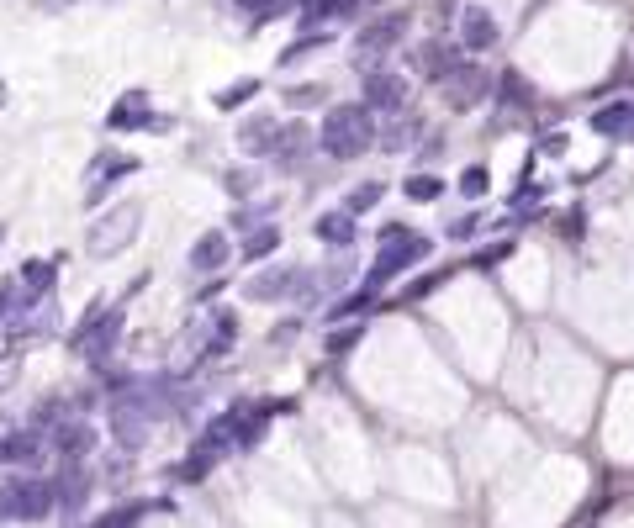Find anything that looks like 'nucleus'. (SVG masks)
<instances>
[{
	"label": "nucleus",
	"mask_w": 634,
	"mask_h": 528,
	"mask_svg": "<svg viewBox=\"0 0 634 528\" xmlns=\"http://www.w3.org/2000/svg\"><path fill=\"white\" fill-rule=\"evenodd\" d=\"M381 138V122L365 101H339L323 111V127H317V154L333 159V164H349V159H365Z\"/></svg>",
	"instance_id": "nucleus-1"
},
{
	"label": "nucleus",
	"mask_w": 634,
	"mask_h": 528,
	"mask_svg": "<svg viewBox=\"0 0 634 528\" xmlns=\"http://www.w3.org/2000/svg\"><path fill=\"white\" fill-rule=\"evenodd\" d=\"M122 328H127V296L122 301H96V307L69 328V354H80L85 365H106L122 344Z\"/></svg>",
	"instance_id": "nucleus-2"
},
{
	"label": "nucleus",
	"mask_w": 634,
	"mask_h": 528,
	"mask_svg": "<svg viewBox=\"0 0 634 528\" xmlns=\"http://www.w3.org/2000/svg\"><path fill=\"white\" fill-rule=\"evenodd\" d=\"M312 296H323V286H317V270H307V264H259L244 280L249 307H281V301H312Z\"/></svg>",
	"instance_id": "nucleus-3"
},
{
	"label": "nucleus",
	"mask_w": 634,
	"mask_h": 528,
	"mask_svg": "<svg viewBox=\"0 0 634 528\" xmlns=\"http://www.w3.org/2000/svg\"><path fill=\"white\" fill-rule=\"evenodd\" d=\"M428 254H434V243H428L423 233L402 228V222H386V228L376 233V264H370L365 286H370V291L391 286V280H397V275H407L413 264H423Z\"/></svg>",
	"instance_id": "nucleus-4"
},
{
	"label": "nucleus",
	"mask_w": 634,
	"mask_h": 528,
	"mask_svg": "<svg viewBox=\"0 0 634 528\" xmlns=\"http://www.w3.org/2000/svg\"><path fill=\"white\" fill-rule=\"evenodd\" d=\"M143 233V201H117V206H106V212L96 222H85V254L90 259H117L127 254L138 243Z\"/></svg>",
	"instance_id": "nucleus-5"
},
{
	"label": "nucleus",
	"mask_w": 634,
	"mask_h": 528,
	"mask_svg": "<svg viewBox=\"0 0 634 528\" xmlns=\"http://www.w3.org/2000/svg\"><path fill=\"white\" fill-rule=\"evenodd\" d=\"M59 507V481L53 476H11L0 486V518L11 523H43Z\"/></svg>",
	"instance_id": "nucleus-6"
},
{
	"label": "nucleus",
	"mask_w": 634,
	"mask_h": 528,
	"mask_svg": "<svg viewBox=\"0 0 634 528\" xmlns=\"http://www.w3.org/2000/svg\"><path fill=\"white\" fill-rule=\"evenodd\" d=\"M138 169H143V164H138L133 154H117V148H96V159H90V169H85V212H101L106 196L117 191L127 175H138Z\"/></svg>",
	"instance_id": "nucleus-7"
},
{
	"label": "nucleus",
	"mask_w": 634,
	"mask_h": 528,
	"mask_svg": "<svg viewBox=\"0 0 634 528\" xmlns=\"http://www.w3.org/2000/svg\"><path fill=\"white\" fill-rule=\"evenodd\" d=\"M402 37H407V11H386L354 32V59H360V69H376V59H386Z\"/></svg>",
	"instance_id": "nucleus-8"
},
{
	"label": "nucleus",
	"mask_w": 634,
	"mask_h": 528,
	"mask_svg": "<svg viewBox=\"0 0 634 528\" xmlns=\"http://www.w3.org/2000/svg\"><path fill=\"white\" fill-rule=\"evenodd\" d=\"M159 127V111H154V96H148V90H122L117 101L106 106V132H127V138H133V132H154Z\"/></svg>",
	"instance_id": "nucleus-9"
},
{
	"label": "nucleus",
	"mask_w": 634,
	"mask_h": 528,
	"mask_svg": "<svg viewBox=\"0 0 634 528\" xmlns=\"http://www.w3.org/2000/svg\"><path fill=\"white\" fill-rule=\"evenodd\" d=\"M233 143H238V154L254 159V164L275 159V143H281V117H275V111H249V117L238 122Z\"/></svg>",
	"instance_id": "nucleus-10"
},
{
	"label": "nucleus",
	"mask_w": 634,
	"mask_h": 528,
	"mask_svg": "<svg viewBox=\"0 0 634 528\" xmlns=\"http://www.w3.org/2000/svg\"><path fill=\"white\" fill-rule=\"evenodd\" d=\"M365 106L370 111H376V117L386 122V117H402V111H407V80H402V74L397 69H365Z\"/></svg>",
	"instance_id": "nucleus-11"
},
{
	"label": "nucleus",
	"mask_w": 634,
	"mask_h": 528,
	"mask_svg": "<svg viewBox=\"0 0 634 528\" xmlns=\"http://www.w3.org/2000/svg\"><path fill=\"white\" fill-rule=\"evenodd\" d=\"M233 233L228 228H207L196 243H191V254H185V264H191V275H222L233 264Z\"/></svg>",
	"instance_id": "nucleus-12"
},
{
	"label": "nucleus",
	"mask_w": 634,
	"mask_h": 528,
	"mask_svg": "<svg viewBox=\"0 0 634 528\" xmlns=\"http://www.w3.org/2000/svg\"><path fill=\"white\" fill-rule=\"evenodd\" d=\"M487 90H492V74L465 59L450 80H444V101H450V111H471V106L487 101Z\"/></svg>",
	"instance_id": "nucleus-13"
},
{
	"label": "nucleus",
	"mask_w": 634,
	"mask_h": 528,
	"mask_svg": "<svg viewBox=\"0 0 634 528\" xmlns=\"http://www.w3.org/2000/svg\"><path fill=\"white\" fill-rule=\"evenodd\" d=\"M407 64H413V69L423 74V80L444 85V80H450V74L465 64V48H460V43H439V37H434V43H423V48L407 53Z\"/></svg>",
	"instance_id": "nucleus-14"
},
{
	"label": "nucleus",
	"mask_w": 634,
	"mask_h": 528,
	"mask_svg": "<svg viewBox=\"0 0 634 528\" xmlns=\"http://www.w3.org/2000/svg\"><path fill=\"white\" fill-rule=\"evenodd\" d=\"M48 449H59L64 460H80V455L96 449V428H90L85 418H64V423L48 428Z\"/></svg>",
	"instance_id": "nucleus-15"
},
{
	"label": "nucleus",
	"mask_w": 634,
	"mask_h": 528,
	"mask_svg": "<svg viewBox=\"0 0 634 528\" xmlns=\"http://www.w3.org/2000/svg\"><path fill=\"white\" fill-rule=\"evenodd\" d=\"M312 148H317V132H312L302 117H296V122H281V143H275V159H270V164L296 169V164L312 154Z\"/></svg>",
	"instance_id": "nucleus-16"
},
{
	"label": "nucleus",
	"mask_w": 634,
	"mask_h": 528,
	"mask_svg": "<svg viewBox=\"0 0 634 528\" xmlns=\"http://www.w3.org/2000/svg\"><path fill=\"white\" fill-rule=\"evenodd\" d=\"M497 37H502V27L481 6H465L460 11V48L465 53H487V48H497Z\"/></svg>",
	"instance_id": "nucleus-17"
},
{
	"label": "nucleus",
	"mask_w": 634,
	"mask_h": 528,
	"mask_svg": "<svg viewBox=\"0 0 634 528\" xmlns=\"http://www.w3.org/2000/svg\"><path fill=\"white\" fill-rule=\"evenodd\" d=\"M418 138H423V117H418V111H402V117H386L381 122L376 148H381V154H407Z\"/></svg>",
	"instance_id": "nucleus-18"
},
{
	"label": "nucleus",
	"mask_w": 634,
	"mask_h": 528,
	"mask_svg": "<svg viewBox=\"0 0 634 528\" xmlns=\"http://www.w3.org/2000/svg\"><path fill=\"white\" fill-rule=\"evenodd\" d=\"M312 238L328 243V249H349V243L360 238V222H354V212H344V206H333V212H323L312 222Z\"/></svg>",
	"instance_id": "nucleus-19"
},
{
	"label": "nucleus",
	"mask_w": 634,
	"mask_h": 528,
	"mask_svg": "<svg viewBox=\"0 0 634 528\" xmlns=\"http://www.w3.org/2000/svg\"><path fill=\"white\" fill-rule=\"evenodd\" d=\"M16 286H22V301L53 296V286H59V259H27L22 275H16Z\"/></svg>",
	"instance_id": "nucleus-20"
},
{
	"label": "nucleus",
	"mask_w": 634,
	"mask_h": 528,
	"mask_svg": "<svg viewBox=\"0 0 634 528\" xmlns=\"http://www.w3.org/2000/svg\"><path fill=\"white\" fill-rule=\"evenodd\" d=\"M48 433L37 428H16V433H0V465H32L37 455H43Z\"/></svg>",
	"instance_id": "nucleus-21"
},
{
	"label": "nucleus",
	"mask_w": 634,
	"mask_h": 528,
	"mask_svg": "<svg viewBox=\"0 0 634 528\" xmlns=\"http://www.w3.org/2000/svg\"><path fill=\"white\" fill-rule=\"evenodd\" d=\"M281 222H259V228H249L244 233V243H238V259L244 264H270L275 259V249H281Z\"/></svg>",
	"instance_id": "nucleus-22"
},
{
	"label": "nucleus",
	"mask_w": 634,
	"mask_h": 528,
	"mask_svg": "<svg viewBox=\"0 0 634 528\" xmlns=\"http://www.w3.org/2000/svg\"><path fill=\"white\" fill-rule=\"evenodd\" d=\"M148 423H154V418H148V412H138V407H111V433H117V444L122 449H143L148 444Z\"/></svg>",
	"instance_id": "nucleus-23"
},
{
	"label": "nucleus",
	"mask_w": 634,
	"mask_h": 528,
	"mask_svg": "<svg viewBox=\"0 0 634 528\" xmlns=\"http://www.w3.org/2000/svg\"><path fill=\"white\" fill-rule=\"evenodd\" d=\"M238 344V312L233 307H217L212 312V333H207V349H201V360H222V354H233Z\"/></svg>",
	"instance_id": "nucleus-24"
},
{
	"label": "nucleus",
	"mask_w": 634,
	"mask_h": 528,
	"mask_svg": "<svg viewBox=\"0 0 634 528\" xmlns=\"http://www.w3.org/2000/svg\"><path fill=\"white\" fill-rule=\"evenodd\" d=\"M592 127L603 138H619V143H634V101H613L603 111H592Z\"/></svg>",
	"instance_id": "nucleus-25"
},
{
	"label": "nucleus",
	"mask_w": 634,
	"mask_h": 528,
	"mask_svg": "<svg viewBox=\"0 0 634 528\" xmlns=\"http://www.w3.org/2000/svg\"><path fill=\"white\" fill-rule=\"evenodd\" d=\"M328 43H333V32H296L291 43H286L281 53H275V69H296V64H307L312 53H323Z\"/></svg>",
	"instance_id": "nucleus-26"
},
{
	"label": "nucleus",
	"mask_w": 634,
	"mask_h": 528,
	"mask_svg": "<svg viewBox=\"0 0 634 528\" xmlns=\"http://www.w3.org/2000/svg\"><path fill=\"white\" fill-rule=\"evenodd\" d=\"M222 191H228V201H254L259 191H265V175H259V164H233L228 175H222Z\"/></svg>",
	"instance_id": "nucleus-27"
},
{
	"label": "nucleus",
	"mask_w": 634,
	"mask_h": 528,
	"mask_svg": "<svg viewBox=\"0 0 634 528\" xmlns=\"http://www.w3.org/2000/svg\"><path fill=\"white\" fill-rule=\"evenodd\" d=\"M370 307H376V291H349V296H339V301H333V307L323 312V323L328 328H339V323H349V317H360V312H370Z\"/></svg>",
	"instance_id": "nucleus-28"
},
{
	"label": "nucleus",
	"mask_w": 634,
	"mask_h": 528,
	"mask_svg": "<svg viewBox=\"0 0 634 528\" xmlns=\"http://www.w3.org/2000/svg\"><path fill=\"white\" fill-rule=\"evenodd\" d=\"M259 90H265V80H259V74H244V80L222 85V90H217V96H212V101H217L222 111H244V106H249V101L259 96Z\"/></svg>",
	"instance_id": "nucleus-29"
},
{
	"label": "nucleus",
	"mask_w": 634,
	"mask_h": 528,
	"mask_svg": "<svg viewBox=\"0 0 634 528\" xmlns=\"http://www.w3.org/2000/svg\"><path fill=\"white\" fill-rule=\"evenodd\" d=\"M238 16L249 32H265L275 16H286V0H238Z\"/></svg>",
	"instance_id": "nucleus-30"
},
{
	"label": "nucleus",
	"mask_w": 634,
	"mask_h": 528,
	"mask_svg": "<svg viewBox=\"0 0 634 528\" xmlns=\"http://www.w3.org/2000/svg\"><path fill=\"white\" fill-rule=\"evenodd\" d=\"M53 481H59V507H80V502L90 497V481H85L80 460H69V465H64V476H53Z\"/></svg>",
	"instance_id": "nucleus-31"
},
{
	"label": "nucleus",
	"mask_w": 634,
	"mask_h": 528,
	"mask_svg": "<svg viewBox=\"0 0 634 528\" xmlns=\"http://www.w3.org/2000/svg\"><path fill=\"white\" fill-rule=\"evenodd\" d=\"M381 196H386V180H365V185H354V191L344 196V212L365 217V212H376V206H381Z\"/></svg>",
	"instance_id": "nucleus-32"
},
{
	"label": "nucleus",
	"mask_w": 634,
	"mask_h": 528,
	"mask_svg": "<svg viewBox=\"0 0 634 528\" xmlns=\"http://www.w3.org/2000/svg\"><path fill=\"white\" fill-rule=\"evenodd\" d=\"M402 196H407V201H423V206H428V201H439V196H444V180H439V175H428V169H423V175L402 180Z\"/></svg>",
	"instance_id": "nucleus-33"
},
{
	"label": "nucleus",
	"mask_w": 634,
	"mask_h": 528,
	"mask_svg": "<svg viewBox=\"0 0 634 528\" xmlns=\"http://www.w3.org/2000/svg\"><path fill=\"white\" fill-rule=\"evenodd\" d=\"M286 106H291V111L328 106V85H291V90H286Z\"/></svg>",
	"instance_id": "nucleus-34"
},
{
	"label": "nucleus",
	"mask_w": 634,
	"mask_h": 528,
	"mask_svg": "<svg viewBox=\"0 0 634 528\" xmlns=\"http://www.w3.org/2000/svg\"><path fill=\"white\" fill-rule=\"evenodd\" d=\"M497 90H502V96H497L502 106H529V101H534V90H529L524 80H518V74H502Z\"/></svg>",
	"instance_id": "nucleus-35"
},
{
	"label": "nucleus",
	"mask_w": 634,
	"mask_h": 528,
	"mask_svg": "<svg viewBox=\"0 0 634 528\" xmlns=\"http://www.w3.org/2000/svg\"><path fill=\"white\" fill-rule=\"evenodd\" d=\"M143 513H154V502H133V507H117V513H106V523H96V528H133Z\"/></svg>",
	"instance_id": "nucleus-36"
},
{
	"label": "nucleus",
	"mask_w": 634,
	"mask_h": 528,
	"mask_svg": "<svg viewBox=\"0 0 634 528\" xmlns=\"http://www.w3.org/2000/svg\"><path fill=\"white\" fill-rule=\"evenodd\" d=\"M16 307H22V286H16V280H0V323H11Z\"/></svg>",
	"instance_id": "nucleus-37"
},
{
	"label": "nucleus",
	"mask_w": 634,
	"mask_h": 528,
	"mask_svg": "<svg viewBox=\"0 0 634 528\" xmlns=\"http://www.w3.org/2000/svg\"><path fill=\"white\" fill-rule=\"evenodd\" d=\"M460 196H487V169H481V164H471V169H465V175H460Z\"/></svg>",
	"instance_id": "nucleus-38"
},
{
	"label": "nucleus",
	"mask_w": 634,
	"mask_h": 528,
	"mask_svg": "<svg viewBox=\"0 0 634 528\" xmlns=\"http://www.w3.org/2000/svg\"><path fill=\"white\" fill-rule=\"evenodd\" d=\"M508 254H513V243H492V249H481L471 259V270H497V259H508Z\"/></svg>",
	"instance_id": "nucleus-39"
},
{
	"label": "nucleus",
	"mask_w": 634,
	"mask_h": 528,
	"mask_svg": "<svg viewBox=\"0 0 634 528\" xmlns=\"http://www.w3.org/2000/svg\"><path fill=\"white\" fill-rule=\"evenodd\" d=\"M354 338H360V328H344V333L333 328V333H328V354H333V360H344V354L354 349Z\"/></svg>",
	"instance_id": "nucleus-40"
},
{
	"label": "nucleus",
	"mask_w": 634,
	"mask_h": 528,
	"mask_svg": "<svg viewBox=\"0 0 634 528\" xmlns=\"http://www.w3.org/2000/svg\"><path fill=\"white\" fill-rule=\"evenodd\" d=\"M476 233H481V217H460V222H450V238H455V243L476 238Z\"/></svg>",
	"instance_id": "nucleus-41"
},
{
	"label": "nucleus",
	"mask_w": 634,
	"mask_h": 528,
	"mask_svg": "<svg viewBox=\"0 0 634 528\" xmlns=\"http://www.w3.org/2000/svg\"><path fill=\"white\" fill-rule=\"evenodd\" d=\"M69 6H80V0H32V11H43V16H64Z\"/></svg>",
	"instance_id": "nucleus-42"
},
{
	"label": "nucleus",
	"mask_w": 634,
	"mask_h": 528,
	"mask_svg": "<svg viewBox=\"0 0 634 528\" xmlns=\"http://www.w3.org/2000/svg\"><path fill=\"white\" fill-rule=\"evenodd\" d=\"M0 106H6V80H0Z\"/></svg>",
	"instance_id": "nucleus-43"
},
{
	"label": "nucleus",
	"mask_w": 634,
	"mask_h": 528,
	"mask_svg": "<svg viewBox=\"0 0 634 528\" xmlns=\"http://www.w3.org/2000/svg\"><path fill=\"white\" fill-rule=\"evenodd\" d=\"M0 243H6V222H0Z\"/></svg>",
	"instance_id": "nucleus-44"
}]
</instances>
